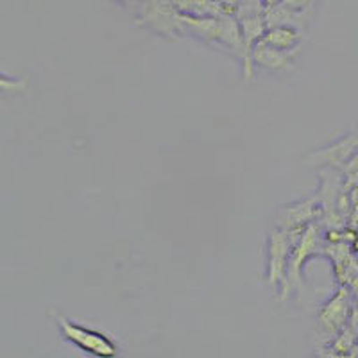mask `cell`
<instances>
[{"label": "cell", "mask_w": 358, "mask_h": 358, "mask_svg": "<svg viewBox=\"0 0 358 358\" xmlns=\"http://www.w3.org/2000/svg\"><path fill=\"white\" fill-rule=\"evenodd\" d=\"M57 324H59L63 338L73 344L78 350H81L83 353H88L97 358H113L118 355L117 344L102 331L85 328V326L76 324V322L63 317L57 319Z\"/></svg>", "instance_id": "obj_1"}, {"label": "cell", "mask_w": 358, "mask_h": 358, "mask_svg": "<svg viewBox=\"0 0 358 358\" xmlns=\"http://www.w3.org/2000/svg\"><path fill=\"white\" fill-rule=\"evenodd\" d=\"M181 13L176 9L172 0H145L136 11V22L159 36H181L179 29Z\"/></svg>", "instance_id": "obj_2"}, {"label": "cell", "mask_w": 358, "mask_h": 358, "mask_svg": "<svg viewBox=\"0 0 358 358\" xmlns=\"http://www.w3.org/2000/svg\"><path fill=\"white\" fill-rule=\"evenodd\" d=\"M292 231L287 229H274L268 236L267 245V281L273 287L285 280L287 267H289L290 248H292Z\"/></svg>", "instance_id": "obj_3"}, {"label": "cell", "mask_w": 358, "mask_h": 358, "mask_svg": "<svg viewBox=\"0 0 358 358\" xmlns=\"http://www.w3.org/2000/svg\"><path fill=\"white\" fill-rule=\"evenodd\" d=\"M350 290L342 287L319 312L317 330L321 334L334 337L338 331L344 330V326L350 319Z\"/></svg>", "instance_id": "obj_4"}, {"label": "cell", "mask_w": 358, "mask_h": 358, "mask_svg": "<svg viewBox=\"0 0 358 358\" xmlns=\"http://www.w3.org/2000/svg\"><path fill=\"white\" fill-rule=\"evenodd\" d=\"M251 65L260 66L268 72H281V70H287L294 65L292 52L278 50L260 40L251 50Z\"/></svg>", "instance_id": "obj_5"}, {"label": "cell", "mask_w": 358, "mask_h": 358, "mask_svg": "<svg viewBox=\"0 0 358 358\" xmlns=\"http://www.w3.org/2000/svg\"><path fill=\"white\" fill-rule=\"evenodd\" d=\"M303 40L301 31L292 25H273L267 27L262 41L283 52H294Z\"/></svg>", "instance_id": "obj_6"}, {"label": "cell", "mask_w": 358, "mask_h": 358, "mask_svg": "<svg viewBox=\"0 0 358 358\" xmlns=\"http://www.w3.org/2000/svg\"><path fill=\"white\" fill-rule=\"evenodd\" d=\"M315 203L313 201H303V203L292 204V206L285 208L280 217V228L287 229V231H297L301 229V226L310 224L315 219Z\"/></svg>", "instance_id": "obj_7"}, {"label": "cell", "mask_w": 358, "mask_h": 358, "mask_svg": "<svg viewBox=\"0 0 358 358\" xmlns=\"http://www.w3.org/2000/svg\"><path fill=\"white\" fill-rule=\"evenodd\" d=\"M181 15L187 17H217L228 13L219 0H172Z\"/></svg>", "instance_id": "obj_8"}, {"label": "cell", "mask_w": 358, "mask_h": 358, "mask_svg": "<svg viewBox=\"0 0 358 358\" xmlns=\"http://www.w3.org/2000/svg\"><path fill=\"white\" fill-rule=\"evenodd\" d=\"M281 2L292 11H308V8H312L313 0H281Z\"/></svg>", "instance_id": "obj_9"}, {"label": "cell", "mask_w": 358, "mask_h": 358, "mask_svg": "<svg viewBox=\"0 0 358 358\" xmlns=\"http://www.w3.org/2000/svg\"><path fill=\"white\" fill-rule=\"evenodd\" d=\"M113 2H115V4L120 6V8L127 9V11L136 13L140 8H142L145 0H113Z\"/></svg>", "instance_id": "obj_10"}, {"label": "cell", "mask_w": 358, "mask_h": 358, "mask_svg": "<svg viewBox=\"0 0 358 358\" xmlns=\"http://www.w3.org/2000/svg\"><path fill=\"white\" fill-rule=\"evenodd\" d=\"M262 2H264V4H265V6H267V8H273V6L280 4L281 0H262Z\"/></svg>", "instance_id": "obj_11"}]
</instances>
